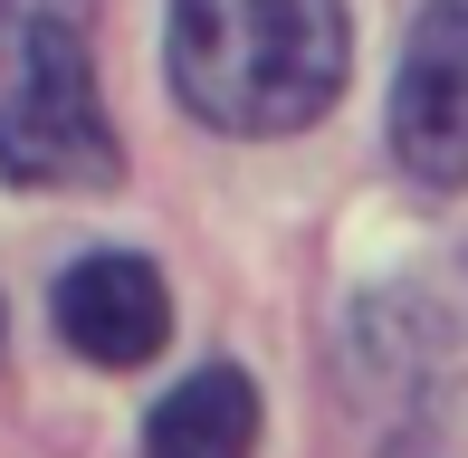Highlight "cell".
Instances as JSON below:
<instances>
[{"label":"cell","mask_w":468,"mask_h":458,"mask_svg":"<svg viewBox=\"0 0 468 458\" xmlns=\"http://www.w3.org/2000/svg\"><path fill=\"white\" fill-rule=\"evenodd\" d=\"M96 0H0V57L38 48V38H87Z\"/></svg>","instance_id":"6"},{"label":"cell","mask_w":468,"mask_h":458,"mask_svg":"<svg viewBox=\"0 0 468 458\" xmlns=\"http://www.w3.org/2000/svg\"><path fill=\"white\" fill-rule=\"evenodd\" d=\"M392 153L420 182H468V0H431L392 77Z\"/></svg>","instance_id":"3"},{"label":"cell","mask_w":468,"mask_h":458,"mask_svg":"<svg viewBox=\"0 0 468 458\" xmlns=\"http://www.w3.org/2000/svg\"><path fill=\"white\" fill-rule=\"evenodd\" d=\"M345 0H173V68L182 115L210 134H296L345 96Z\"/></svg>","instance_id":"1"},{"label":"cell","mask_w":468,"mask_h":458,"mask_svg":"<svg viewBox=\"0 0 468 458\" xmlns=\"http://www.w3.org/2000/svg\"><path fill=\"white\" fill-rule=\"evenodd\" d=\"M249 449H259V382L239 363L173 382L144 421V458H249Z\"/></svg>","instance_id":"5"},{"label":"cell","mask_w":468,"mask_h":458,"mask_svg":"<svg viewBox=\"0 0 468 458\" xmlns=\"http://www.w3.org/2000/svg\"><path fill=\"white\" fill-rule=\"evenodd\" d=\"M124 153L96 96L87 38H38L10 57L0 87V182L10 192H115Z\"/></svg>","instance_id":"2"},{"label":"cell","mask_w":468,"mask_h":458,"mask_svg":"<svg viewBox=\"0 0 468 458\" xmlns=\"http://www.w3.org/2000/svg\"><path fill=\"white\" fill-rule=\"evenodd\" d=\"M58 335H68L87 363L124 372V363H154L163 335H173V286L163 267L124 258V248H96L58 277Z\"/></svg>","instance_id":"4"}]
</instances>
